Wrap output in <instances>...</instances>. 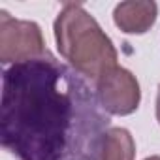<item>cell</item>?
I'll use <instances>...</instances> for the list:
<instances>
[{
  "mask_svg": "<svg viewBox=\"0 0 160 160\" xmlns=\"http://www.w3.org/2000/svg\"><path fill=\"white\" fill-rule=\"evenodd\" d=\"M109 128L87 79L49 51L4 70L0 139L17 160H98Z\"/></svg>",
  "mask_w": 160,
  "mask_h": 160,
  "instance_id": "obj_1",
  "label": "cell"
},
{
  "mask_svg": "<svg viewBox=\"0 0 160 160\" xmlns=\"http://www.w3.org/2000/svg\"><path fill=\"white\" fill-rule=\"evenodd\" d=\"M154 111H156V121L160 124V85H158V91H156V106H154Z\"/></svg>",
  "mask_w": 160,
  "mask_h": 160,
  "instance_id": "obj_7",
  "label": "cell"
},
{
  "mask_svg": "<svg viewBox=\"0 0 160 160\" xmlns=\"http://www.w3.org/2000/svg\"><path fill=\"white\" fill-rule=\"evenodd\" d=\"M158 17V6L152 0H128L113 10V21L124 34H145Z\"/></svg>",
  "mask_w": 160,
  "mask_h": 160,
  "instance_id": "obj_5",
  "label": "cell"
},
{
  "mask_svg": "<svg viewBox=\"0 0 160 160\" xmlns=\"http://www.w3.org/2000/svg\"><path fill=\"white\" fill-rule=\"evenodd\" d=\"M136 141L126 128L111 126L102 139L98 160H134Z\"/></svg>",
  "mask_w": 160,
  "mask_h": 160,
  "instance_id": "obj_6",
  "label": "cell"
},
{
  "mask_svg": "<svg viewBox=\"0 0 160 160\" xmlns=\"http://www.w3.org/2000/svg\"><path fill=\"white\" fill-rule=\"evenodd\" d=\"M96 96L102 109L109 115H132L141 102L139 81L130 70L117 64L96 79Z\"/></svg>",
  "mask_w": 160,
  "mask_h": 160,
  "instance_id": "obj_4",
  "label": "cell"
},
{
  "mask_svg": "<svg viewBox=\"0 0 160 160\" xmlns=\"http://www.w3.org/2000/svg\"><path fill=\"white\" fill-rule=\"evenodd\" d=\"M42 28L34 21L13 19L8 12H0V62L21 64L40 58L47 53Z\"/></svg>",
  "mask_w": 160,
  "mask_h": 160,
  "instance_id": "obj_3",
  "label": "cell"
},
{
  "mask_svg": "<svg viewBox=\"0 0 160 160\" xmlns=\"http://www.w3.org/2000/svg\"><path fill=\"white\" fill-rule=\"evenodd\" d=\"M143 160H160V156L154 154V156H147V158H143Z\"/></svg>",
  "mask_w": 160,
  "mask_h": 160,
  "instance_id": "obj_8",
  "label": "cell"
},
{
  "mask_svg": "<svg viewBox=\"0 0 160 160\" xmlns=\"http://www.w3.org/2000/svg\"><path fill=\"white\" fill-rule=\"evenodd\" d=\"M53 32L60 57L85 79L96 81L104 72L117 66L119 53L111 38L81 4H64Z\"/></svg>",
  "mask_w": 160,
  "mask_h": 160,
  "instance_id": "obj_2",
  "label": "cell"
}]
</instances>
